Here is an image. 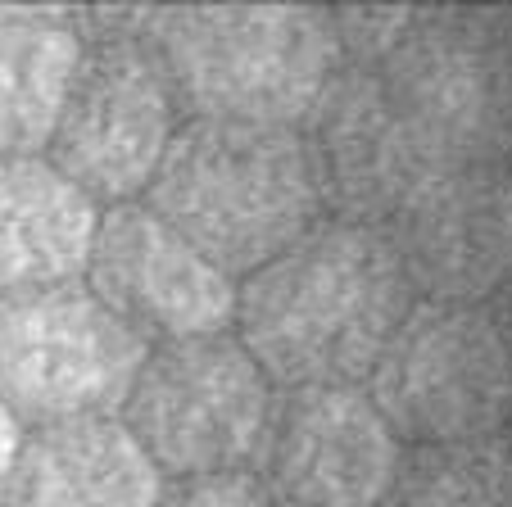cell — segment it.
I'll use <instances>...</instances> for the list:
<instances>
[{"instance_id": "9", "label": "cell", "mask_w": 512, "mask_h": 507, "mask_svg": "<svg viewBox=\"0 0 512 507\" xmlns=\"http://www.w3.org/2000/svg\"><path fill=\"white\" fill-rule=\"evenodd\" d=\"M399 458L363 385H309L272 399L254 480L272 507H381Z\"/></svg>"}, {"instance_id": "17", "label": "cell", "mask_w": 512, "mask_h": 507, "mask_svg": "<svg viewBox=\"0 0 512 507\" xmlns=\"http://www.w3.org/2000/svg\"><path fill=\"white\" fill-rule=\"evenodd\" d=\"M413 14L417 10H408V5H345V10H331L340 64H345V68H377V64H386L390 50L404 41Z\"/></svg>"}, {"instance_id": "5", "label": "cell", "mask_w": 512, "mask_h": 507, "mask_svg": "<svg viewBox=\"0 0 512 507\" xmlns=\"http://www.w3.org/2000/svg\"><path fill=\"white\" fill-rule=\"evenodd\" d=\"M368 399L395 440L431 444L503 440L512 421V354L485 304H426L381 349Z\"/></svg>"}, {"instance_id": "21", "label": "cell", "mask_w": 512, "mask_h": 507, "mask_svg": "<svg viewBox=\"0 0 512 507\" xmlns=\"http://www.w3.org/2000/svg\"><path fill=\"white\" fill-rule=\"evenodd\" d=\"M503 449L512 453V421H508V435H503Z\"/></svg>"}, {"instance_id": "8", "label": "cell", "mask_w": 512, "mask_h": 507, "mask_svg": "<svg viewBox=\"0 0 512 507\" xmlns=\"http://www.w3.org/2000/svg\"><path fill=\"white\" fill-rule=\"evenodd\" d=\"M145 354L150 345L87 281L0 299V399L32 431L123 417Z\"/></svg>"}, {"instance_id": "14", "label": "cell", "mask_w": 512, "mask_h": 507, "mask_svg": "<svg viewBox=\"0 0 512 507\" xmlns=\"http://www.w3.org/2000/svg\"><path fill=\"white\" fill-rule=\"evenodd\" d=\"M100 204L46 154L0 159V299L87 277Z\"/></svg>"}, {"instance_id": "19", "label": "cell", "mask_w": 512, "mask_h": 507, "mask_svg": "<svg viewBox=\"0 0 512 507\" xmlns=\"http://www.w3.org/2000/svg\"><path fill=\"white\" fill-rule=\"evenodd\" d=\"M23 440H28V426L10 412V403L0 399V503H5V489H10L14 467H19Z\"/></svg>"}, {"instance_id": "4", "label": "cell", "mask_w": 512, "mask_h": 507, "mask_svg": "<svg viewBox=\"0 0 512 507\" xmlns=\"http://www.w3.org/2000/svg\"><path fill=\"white\" fill-rule=\"evenodd\" d=\"M78 28L87 50L46 150L96 204H132L155 182L182 109L159 55L136 37V10H87Z\"/></svg>"}, {"instance_id": "2", "label": "cell", "mask_w": 512, "mask_h": 507, "mask_svg": "<svg viewBox=\"0 0 512 507\" xmlns=\"http://www.w3.org/2000/svg\"><path fill=\"white\" fill-rule=\"evenodd\" d=\"M145 204L227 277H250L322 222L304 127L186 118Z\"/></svg>"}, {"instance_id": "13", "label": "cell", "mask_w": 512, "mask_h": 507, "mask_svg": "<svg viewBox=\"0 0 512 507\" xmlns=\"http://www.w3.org/2000/svg\"><path fill=\"white\" fill-rule=\"evenodd\" d=\"M164 471L123 417L37 426L0 507H159Z\"/></svg>"}, {"instance_id": "18", "label": "cell", "mask_w": 512, "mask_h": 507, "mask_svg": "<svg viewBox=\"0 0 512 507\" xmlns=\"http://www.w3.org/2000/svg\"><path fill=\"white\" fill-rule=\"evenodd\" d=\"M159 507H272V503L263 498L259 480L250 471H232V476L173 480V485H164Z\"/></svg>"}, {"instance_id": "15", "label": "cell", "mask_w": 512, "mask_h": 507, "mask_svg": "<svg viewBox=\"0 0 512 507\" xmlns=\"http://www.w3.org/2000/svg\"><path fill=\"white\" fill-rule=\"evenodd\" d=\"M82 50L73 10L0 5V159H28L50 145Z\"/></svg>"}, {"instance_id": "3", "label": "cell", "mask_w": 512, "mask_h": 507, "mask_svg": "<svg viewBox=\"0 0 512 507\" xmlns=\"http://www.w3.org/2000/svg\"><path fill=\"white\" fill-rule=\"evenodd\" d=\"M177 109L213 123L304 127L340 68L331 10L318 5H182L136 10Z\"/></svg>"}, {"instance_id": "7", "label": "cell", "mask_w": 512, "mask_h": 507, "mask_svg": "<svg viewBox=\"0 0 512 507\" xmlns=\"http://www.w3.org/2000/svg\"><path fill=\"white\" fill-rule=\"evenodd\" d=\"M381 87L445 168L512 154V10H417Z\"/></svg>"}, {"instance_id": "12", "label": "cell", "mask_w": 512, "mask_h": 507, "mask_svg": "<svg viewBox=\"0 0 512 507\" xmlns=\"http://www.w3.org/2000/svg\"><path fill=\"white\" fill-rule=\"evenodd\" d=\"M413 299L490 304L512 277V168L463 163L426 182L386 222Z\"/></svg>"}, {"instance_id": "20", "label": "cell", "mask_w": 512, "mask_h": 507, "mask_svg": "<svg viewBox=\"0 0 512 507\" xmlns=\"http://www.w3.org/2000/svg\"><path fill=\"white\" fill-rule=\"evenodd\" d=\"M490 317H494V326H499V335H503V345H508V354H512V277L503 281L499 290L490 295Z\"/></svg>"}, {"instance_id": "11", "label": "cell", "mask_w": 512, "mask_h": 507, "mask_svg": "<svg viewBox=\"0 0 512 507\" xmlns=\"http://www.w3.org/2000/svg\"><path fill=\"white\" fill-rule=\"evenodd\" d=\"M304 136L318 163L322 204L336 222L386 227L426 182L449 173L399 114L377 68L340 64L304 123Z\"/></svg>"}, {"instance_id": "16", "label": "cell", "mask_w": 512, "mask_h": 507, "mask_svg": "<svg viewBox=\"0 0 512 507\" xmlns=\"http://www.w3.org/2000/svg\"><path fill=\"white\" fill-rule=\"evenodd\" d=\"M381 507H512V453L503 440L413 449Z\"/></svg>"}, {"instance_id": "6", "label": "cell", "mask_w": 512, "mask_h": 507, "mask_svg": "<svg viewBox=\"0 0 512 507\" xmlns=\"http://www.w3.org/2000/svg\"><path fill=\"white\" fill-rule=\"evenodd\" d=\"M272 399L277 385L236 335H195L145 354L123 421L164 476H232L259 458Z\"/></svg>"}, {"instance_id": "10", "label": "cell", "mask_w": 512, "mask_h": 507, "mask_svg": "<svg viewBox=\"0 0 512 507\" xmlns=\"http://www.w3.org/2000/svg\"><path fill=\"white\" fill-rule=\"evenodd\" d=\"M87 290L145 345L223 335L236 322V281L136 200L100 213Z\"/></svg>"}, {"instance_id": "1", "label": "cell", "mask_w": 512, "mask_h": 507, "mask_svg": "<svg viewBox=\"0 0 512 507\" xmlns=\"http://www.w3.org/2000/svg\"><path fill=\"white\" fill-rule=\"evenodd\" d=\"M413 308L381 227L322 218L236 286V340L272 385H363Z\"/></svg>"}]
</instances>
